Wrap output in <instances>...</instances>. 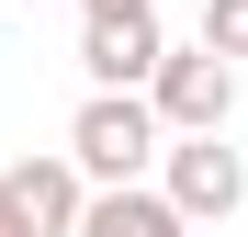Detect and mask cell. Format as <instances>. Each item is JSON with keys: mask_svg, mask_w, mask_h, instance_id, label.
Here are the masks:
<instances>
[{"mask_svg": "<svg viewBox=\"0 0 248 237\" xmlns=\"http://www.w3.org/2000/svg\"><path fill=\"white\" fill-rule=\"evenodd\" d=\"M0 181H12V215H34L46 237H68L79 204H91V170H79L68 147H57V158H23V170H0Z\"/></svg>", "mask_w": 248, "mask_h": 237, "instance_id": "obj_6", "label": "cell"}, {"mask_svg": "<svg viewBox=\"0 0 248 237\" xmlns=\"http://www.w3.org/2000/svg\"><path fill=\"white\" fill-rule=\"evenodd\" d=\"M23 12H34V0H23Z\"/></svg>", "mask_w": 248, "mask_h": 237, "instance_id": "obj_10", "label": "cell"}, {"mask_svg": "<svg viewBox=\"0 0 248 237\" xmlns=\"http://www.w3.org/2000/svg\"><path fill=\"white\" fill-rule=\"evenodd\" d=\"M158 192H170L192 226H226V215L248 204V158L226 147V125H215V136H170V147H158Z\"/></svg>", "mask_w": 248, "mask_h": 237, "instance_id": "obj_4", "label": "cell"}, {"mask_svg": "<svg viewBox=\"0 0 248 237\" xmlns=\"http://www.w3.org/2000/svg\"><path fill=\"white\" fill-rule=\"evenodd\" d=\"M0 237H46V226H34V215H0Z\"/></svg>", "mask_w": 248, "mask_h": 237, "instance_id": "obj_8", "label": "cell"}, {"mask_svg": "<svg viewBox=\"0 0 248 237\" xmlns=\"http://www.w3.org/2000/svg\"><path fill=\"white\" fill-rule=\"evenodd\" d=\"M158 147H170V125H158L147 91H91V102L68 113V158H79L91 181H147Z\"/></svg>", "mask_w": 248, "mask_h": 237, "instance_id": "obj_1", "label": "cell"}, {"mask_svg": "<svg viewBox=\"0 0 248 237\" xmlns=\"http://www.w3.org/2000/svg\"><path fill=\"white\" fill-rule=\"evenodd\" d=\"M203 46H215V57H248V0H203Z\"/></svg>", "mask_w": 248, "mask_h": 237, "instance_id": "obj_7", "label": "cell"}, {"mask_svg": "<svg viewBox=\"0 0 248 237\" xmlns=\"http://www.w3.org/2000/svg\"><path fill=\"white\" fill-rule=\"evenodd\" d=\"M158 0H79V68H91V91H147L158 68Z\"/></svg>", "mask_w": 248, "mask_h": 237, "instance_id": "obj_2", "label": "cell"}, {"mask_svg": "<svg viewBox=\"0 0 248 237\" xmlns=\"http://www.w3.org/2000/svg\"><path fill=\"white\" fill-rule=\"evenodd\" d=\"M0 215H12V181H0Z\"/></svg>", "mask_w": 248, "mask_h": 237, "instance_id": "obj_9", "label": "cell"}, {"mask_svg": "<svg viewBox=\"0 0 248 237\" xmlns=\"http://www.w3.org/2000/svg\"><path fill=\"white\" fill-rule=\"evenodd\" d=\"M68 237H192V215L170 192H147V181H91V204H79Z\"/></svg>", "mask_w": 248, "mask_h": 237, "instance_id": "obj_5", "label": "cell"}, {"mask_svg": "<svg viewBox=\"0 0 248 237\" xmlns=\"http://www.w3.org/2000/svg\"><path fill=\"white\" fill-rule=\"evenodd\" d=\"M147 102H158V125H170V136H215L226 113H237V68H226L215 46H158Z\"/></svg>", "mask_w": 248, "mask_h": 237, "instance_id": "obj_3", "label": "cell"}]
</instances>
